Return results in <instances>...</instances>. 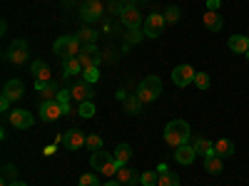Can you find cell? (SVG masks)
I'll return each instance as SVG.
<instances>
[{
  "label": "cell",
  "mask_w": 249,
  "mask_h": 186,
  "mask_svg": "<svg viewBox=\"0 0 249 186\" xmlns=\"http://www.w3.org/2000/svg\"><path fill=\"white\" fill-rule=\"evenodd\" d=\"M23 92H25V85H23L20 79H8L5 87H3V94L10 97V99H23V97H25Z\"/></svg>",
  "instance_id": "18"
},
{
  "label": "cell",
  "mask_w": 249,
  "mask_h": 186,
  "mask_svg": "<svg viewBox=\"0 0 249 186\" xmlns=\"http://www.w3.org/2000/svg\"><path fill=\"white\" fill-rule=\"evenodd\" d=\"M10 186H28V184H25V181H18V179H15V181H10Z\"/></svg>",
  "instance_id": "41"
},
{
  "label": "cell",
  "mask_w": 249,
  "mask_h": 186,
  "mask_svg": "<svg viewBox=\"0 0 249 186\" xmlns=\"http://www.w3.org/2000/svg\"><path fill=\"white\" fill-rule=\"evenodd\" d=\"M85 141H88V134H82L80 129H68L65 134H62V144H65V149H70V152L82 149Z\"/></svg>",
  "instance_id": "10"
},
{
  "label": "cell",
  "mask_w": 249,
  "mask_h": 186,
  "mask_svg": "<svg viewBox=\"0 0 249 186\" xmlns=\"http://www.w3.org/2000/svg\"><path fill=\"white\" fill-rule=\"evenodd\" d=\"M157 179H160L157 171H142L140 174V184L142 186H157Z\"/></svg>",
  "instance_id": "32"
},
{
  "label": "cell",
  "mask_w": 249,
  "mask_h": 186,
  "mask_svg": "<svg viewBox=\"0 0 249 186\" xmlns=\"http://www.w3.org/2000/svg\"><path fill=\"white\" fill-rule=\"evenodd\" d=\"M157 174H160L157 186H179V176H177L175 171H170L167 164H160V167H157Z\"/></svg>",
  "instance_id": "14"
},
{
  "label": "cell",
  "mask_w": 249,
  "mask_h": 186,
  "mask_svg": "<svg viewBox=\"0 0 249 186\" xmlns=\"http://www.w3.org/2000/svg\"><path fill=\"white\" fill-rule=\"evenodd\" d=\"M227 45H230V50H232V52L247 55V50H249V35H232Z\"/></svg>",
  "instance_id": "21"
},
{
  "label": "cell",
  "mask_w": 249,
  "mask_h": 186,
  "mask_svg": "<svg viewBox=\"0 0 249 186\" xmlns=\"http://www.w3.org/2000/svg\"><path fill=\"white\" fill-rule=\"evenodd\" d=\"M120 17H122V23L127 25L130 30H135V28H142V25H144V17H142V15H140V10H137V8H132V5H130V8H124V10L120 13Z\"/></svg>",
  "instance_id": "12"
},
{
  "label": "cell",
  "mask_w": 249,
  "mask_h": 186,
  "mask_svg": "<svg viewBox=\"0 0 249 186\" xmlns=\"http://www.w3.org/2000/svg\"><path fill=\"white\" fill-rule=\"evenodd\" d=\"M190 139H192V129L184 119H172L167 127H164V141H167L172 149L182 147V144H190Z\"/></svg>",
  "instance_id": "1"
},
{
  "label": "cell",
  "mask_w": 249,
  "mask_h": 186,
  "mask_svg": "<svg viewBox=\"0 0 249 186\" xmlns=\"http://www.w3.org/2000/svg\"><path fill=\"white\" fill-rule=\"evenodd\" d=\"M28 43L23 37H18V40H13L10 43V47H8V60L13 62V65H25L28 62Z\"/></svg>",
  "instance_id": "5"
},
{
  "label": "cell",
  "mask_w": 249,
  "mask_h": 186,
  "mask_svg": "<svg viewBox=\"0 0 249 186\" xmlns=\"http://www.w3.org/2000/svg\"><path fill=\"white\" fill-rule=\"evenodd\" d=\"M90 167L100 174H105V176H115L117 169H120V164L115 161V154H107L105 149H100V152H92L90 154Z\"/></svg>",
  "instance_id": "2"
},
{
  "label": "cell",
  "mask_w": 249,
  "mask_h": 186,
  "mask_svg": "<svg viewBox=\"0 0 249 186\" xmlns=\"http://www.w3.org/2000/svg\"><path fill=\"white\" fill-rule=\"evenodd\" d=\"M102 186H115V181H107V184H102Z\"/></svg>",
  "instance_id": "43"
},
{
  "label": "cell",
  "mask_w": 249,
  "mask_h": 186,
  "mask_svg": "<svg viewBox=\"0 0 249 186\" xmlns=\"http://www.w3.org/2000/svg\"><path fill=\"white\" fill-rule=\"evenodd\" d=\"M115 179H117L120 184H124V186H127V184H135V181H140V174H137V171H132L130 167H120V169H117V174H115Z\"/></svg>",
  "instance_id": "23"
},
{
  "label": "cell",
  "mask_w": 249,
  "mask_h": 186,
  "mask_svg": "<svg viewBox=\"0 0 249 186\" xmlns=\"http://www.w3.org/2000/svg\"><path fill=\"white\" fill-rule=\"evenodd\" d=\"M35 90L43 94V99H57V92H60L55 82H35Z\"/></svg>",
  "instance_id": "22"
},
{
  "label": "cell",
  "mask_w": 249,
  "mask_h": 186,
  "mask_svg": "<svg viewBox=\"0 0 249 186\" xmlns=\"http://www.w3.org/2000/svg\"><path fill=\"white\" fill-rule=\"evenodd\" d=\"M102 3L100 0H82V5H80V17L85 20V23H95V20L102 17Z\"/></svg>",
  "instance_id": "8"
},
{
  "label": "cell",
  "mask_w": 249,
  "mask_h": 186,
  "mask_svg": "<svg viewBox=\"0 0 249 186\" xmlns=\"http://www.w3.org/2000/svg\"><path fill=\"white\" fill-rule=\"evenodd\" d=\"M212 154H217V156H222V159L232 156V154H234V141H232V139H227V137L217 139V141H214V147H212Z\"/></svg>",
  "instance_id": "17"
},
{
  "label": "cell",
  "mask_w": 249,
  "mask_h": 186,
  "mask_svg": "<svg viewBox=\"0 0 249 186\" xmlns=\"http://www.w3.org/2000/svg\"><path fill=\"white\" fill-rule=\"evenodd\" d=\"M75 37L80 40V43H88V45H90V43H95V37H97V35H95V30H90V28H82Z\"/></svg>",
  "instance_id": "33"
},
{
  "label": "cell",
  "mask_w": 249,
  "mask_h": 186,
  "mask_svg": "<svg viewBox=\"0 0 249 186\" xmlns=\"http://www.w3.org/2000/svg\"><path fill=\"white\" fill-rule=\"evenodd\" d=\"M97 79H100L97 67H92V70H85V72H82V82H88V85H92V82H97Z\"/></svg>",
  "instance_id": "36"
},
{
  "label": "cell",
  "mask_w": 249,
  "mask_h": 186,
  "mask_svg": "<svg viewBox=\"0 0 249 186\" xmlns=\"http://www.w3.org/2000/svg\"><path fill=\"white\" fill-rule=\"evenodd\" d=\"M77 60H80V65H82V72H85V70H92V67H97L100 55H85V52H80V55H77Z\"/></svg>",
  "instance_id": "28"
},
{
  "label": "cell",
  "mask_w": 249,
  "mask_h": 186,
  "mask_svg": "<svg viewBox=\"0 0 249 186\" xmlns=\"http://www.w3.org/2000/svg\"><path fill=\"white\" fill-rule=\"evenodd\" d=\"M62 70H65V77H70V75H82V65H80L77 57H70V60L62 62Z\"/></svg>",
  "instance_id": "27"
},
{
  "label": "cell",
  "mask_w": 249,
  "mask_h": 186,
  "mask_svg": "<svg viewBox=\"0 0 249 186\" xmlns=\"http://www.w3.org/2000/svg\"><path fill=\"white\" fill-rule=\"evenodd\" d=\"M3 179L5 181H15L18 179V169L13 167V164H5V167H3Z\"/></svg>",
  "instance_id": "37"
},
{
  "label": "cell",
  "mask_w": 249,
  "mask_h": 186,
  "mask_svg": "<svg viewBox=\"0 0 249 186\" xmlns=\"http://www.w3.org/2000/svg\"><path fill=\"white\" fill-rule=\"evenodd\" d=\"M142 105H144V102L135 94V97H127V99H124V112H127V114H142Z\"/></svg>",
  "instance_id": "26"
},
{
  "label": "cell",
  "mask_w": 249,
  "mask_h": 186,
  "mask_svg": "<svg viewBox=\"0 0 249 186\" xmlns=\"http://www.w3.org/2000/svg\"><path fill=\"white\" fill-rule=\"evenodd\" d=\"M92 85H88V82H77V85L70 90V97L75 99V102H90L92 99Z\"/></svg>",
  "instance_id": "16"
},
{
  "label": "cell",
  "mask_w": 249,
  "mask_h": 186,
  "mask_svg": "<svg viewBox=\"0 0 249 186\" xmlns=\"http://www.w3.org/2000/svg\"><path fill=\"white\" fill-rule=\"evenodd\" d=\"M112 3H115V0H112Z\"/></svg>",
  "instance_id": "46"
},
{
  "label": "cell",
  "mask_w": 249,
  "mask_h": 186,
  "mask_svg": "<svg viewBox=\"0 0 249 186\" xmlns=\"http://www.w3.org/2000/svg\"><path fill=\"white\" fill-rule=\"evenodd\" d=\"M130 159H132V147L130 144H120V147L115 149V161L120 164V167H127Z\"/></svg>",
  "instance_id": "24"
},
{
  "label": "cell",
  "mask_w": 249,
  "mask_h": 186,
  "mask_svg": "<svg viewBox=\"0 0 249 186\" xmlns=\"http://www.w3.org/2000/svg\"><path fill=\"white\" fill-rule=\"evenodd\" d=\"M53 50H55V55H57L62 62H65V60H70V57H77L82 47H80V40H77V37L62 35V37H57V40H55Z\"/></svg>",
  "instance_id": "3"
},
{
  "label": "cell",
  "mask_w": 249,
  "mask_h": 186,
  "mask_svg": "<svg viewBox=\"0 0 249 186\" xmlns=\"http://www.w3.org/2000/svg\"><path fill=\"white\" fill-rule=\"evenodd\" d=\"M80 186H102V184H100L97 174H82L80 176Z\"/></svg>",
  "instance_id": "34"
},
{
  "label": "cell",
  "mask_w": 249,
  "mask_h": 186,
  "mask_svg": "<svg viewBox=\"0 0 249 186\" xmlns=\"http://www.w3.org/2000/svg\"><path fill=\"white\" fill-rule=\"evenodd\" d=\"M77 114H80V117H85V119L95 117V102H92V99H90V102H80Z\"/></svg>",
  "instance_id": "30"
},
{
  "label": "cell",
  "mask_w": 249,
  "mask_h": 186,
  "mask_svg": "<svg viewBox=\"0 0 249 186\" xmlns=\"http://www.w3.org/2000/svg\"><path fill=\"white\" fill-rule=\"evenodd\" d=\"M37 114H40V119H43V122H55V119H60L62 114H65V109H62V105H60L57 99H43V105H40Z\"/></svg>",
  "instance_id": "6"
},
{
  "label": "cell",
  "mask_w": 249,
  "mask_h": 186,
  "mask_svg": "<svg viewBox=\"0 0 249 186\" xmlns=\"http://www.w3.org/2000/svg\"><path fill=\"white\" fill-rule=\"evenodd\" d=\"M204 169L210 171V174H222V169H224V164H222V156H217V154H210V156H204Z\"/></svg>",
  "instance_id": "25"
},
{
  "label": "cell",
  "mask_w": 249,
  "mask_h": 186,
  "mask_svg": "<svg viewBox=\"0 0 249 186\" xmlns=\"http://www.w3.org/2000/svg\"><path fill=\"white\" fill-rule=\"evenodd\" d=\"M247 60H249V50H247Z\"/></svg>",
  "instance_id": "45"
},
{
  "label": "cell",
  "mask_w": 249,
  "mask_h": 186,
  "mask_svg": "<svg viewBox=\"0 0 249 186\" xmlns=\"http://www.w3.org/2000/svg\"><path fill=\"white\" fill-rule=\"evenodd\" d=\"M192 147H195V152H197V154L210 156V154H212V147H214V141H210L204 134H197V137L192 139Z\"/></svg>",
  "instance_id": "20"
},
{
  "label": "cell",
  "mask_w": 249,
  "mask_h": 186,
  "mask_svg": "<svg viewBox=\"0 0 249 186\" xmlns=\"http://www.w3.org/2000/svg\"><path fill=\"white\" fill-rule=\"evenodd\" d=\"M162 94V79L157 75H150V77H144L140 82V87H137V97L142 102H155L157 97Z\"/></svg>",
  "instance_id": "4"
},
{
  "label": "cell",
  "mask_w": 249,
  "mask_h": 186,
  "mask_svg": "<svg viewBox=\"0 0 249 186\" xmlns=\"http://www.w3.org/2000/svg\"><path fill=\"white\" fill-rule=\"evenodd\" d=\"M85 147L90 149V154H92V152H100V149H102V137H100V134H88Z\"/></svg>",
  "instance_id": "31"
},
{
  "label": "cell",
  "mask_w": 249,
  "mask_h": 186,
  "mask_svg": "<svg viewBox=\"0 0 249 186\" xmlns=\"http://www.w3.org/2000/svg\"><path fill=\"white\" fill-rule=\"evenodd\" d=\"M142 37H144V30H142V28H135V30H130V35H127V43H140Z\"/></svg>",
  "instance_id": "38"
},
{
  "label": "cell",
  "mask_w": 249,
  "mask_h": 186,
  "mask_svg": "<svg viewBox=\"0 0 249 186\" xmlns=\"http://www.w3.org/2000/svg\"><path fill=\"white\" fill-rule=\"evenodd\" d=\"M195 156H197V152H195L192 144H182V147L175 149V161L182 164V167H190V164L195 161Z\"/></svg>",
  "instance_id": "13"
},
{
  "label": "cell",
  "mask_w": 249,
  "mask_h": 186,
  "mask_svg": "<svg viewBox=\"0 0 249 186\" xmlns=\"http://www.w3.org/2000/svg\"><path fill=\"white\" fill-rule=\"evenodd\" d=\"M195 67L190 65H177L172 70V82H175V87H187V85H192L195 82Z\"/></svg>",
  "instance_id": "9"
},
{
  "label": "cell",
  "mask_w": 249,
  "mask_h": 186,
  "mask_svg": "<svg viewBox=\"0 0 249 186\" xmlns=\"http://www.w3.org/2000/svg\"><path fill=\"white\" fill-rule=\"evenodd\" d=\"M195 85L199 90H207V87H210V75H207V72H197L195 75Z\"/></svg>",
  "instance_id": "35"
},
{
  "label": "cell",
  "mask_w": 249,
  "mask_h": 186,
  "mask_svg": "<svg viewBox=\"0 0 249 186\" xmlns=\"http://www.w3.org/2000/svg\"><path fill=\"white\" fill-rule=\"evenodd\" d=\"M115 186H124V184H120V181H117V179H115Z\"/></svg>",
  "instance_id": "44"
},
{
  "label": "cell",
  "mask_w": 249,
  "mask_h": 186,
  "mask_svg": "<svg viewBox=\"0 0 249 186\" xmlns=\"http://www.w3.org/2000/svg\"><path fill=\"white\" fill-rule=\"evenodd\" d=\"M30 72H33L35 82H53V72H50V67H48V62H43V60H35L33 67H30Z\"/></svg>",
  "instance_id": "15"
},
{
  "label": "cell",
  "mask_w": 249,
  "mask_h": 186,
  "mask_svg": "<svg viewBox=\"0 0 249 186\" xmlns=\"http://www.w3.org/2000/svg\"><path fill=\"white\" fill-rule=\"evenodd\" d=\"M8 122L15 129H30L33 127V114L28 109H13V112H8Z\"/></svg>",
  "instance_id": "11"
},
{
  "label": "cell",
  "mask_w": 249,
  "mask_h": 186,
  "mask_svg": "<svg viewBox=\"0 0 249 186\" xmlns=\"http://www.w3.org/2000/svg\"><path fill=\"white\" fill-rule=\"evenodd\" d=\"M202 20H204V28L207 30H212V32H219L222 30V15L217 13V10H207L204 15H202Z\"/></svg>",
  "instance_id": "19"
},
{
  "label": "cell",
  "mask_w": 249,
  "mask_h": 186,
  "mask_svg": "<svg viewBox=\"0 0 249 186\" xmlns=\"http://www.w3.org/2000/svg\"><path fill=\"white\" fill-rule=\"evenodd\" d=\"M162 15H164V23H167V25H175L177 20L182 17V13H179V8H177V5H170V8L164 10Z\"/></svg>",
  "instance_id": "29"
},
{
  "label": "cell",
  "mask_w": 249,
  "mask_h": 186,
  "mask_svg": "<svg viewBox=\"0 0 249 186\" xmlns=\"http://www.w3.org/2000/svg\"><path fill=\"white\" fill-rule=\"evenodd\" d=\"M10 102H13V99L3 94V97H0V109H3V112H8V109H10Z\"/></svg>",
  "instance_id": "39"
},
{
  "label": "cell",
  "mask_w": 249,
  "mask_h": 186,
  "mask_svg": "<svg viewBox=\"0 0 249 186\" xmlns=\"http://www.w3.org/2000/svg\"><path fill=\"white\" fill-rule=\"evenodd\" d=\"M222 0H207V10H219Z\"/></svg>",
  "instance_id": "40"
},
{
  "label": "cell",
  "mask_w": 249,
  "mask_h": 186,
  "mask_svg": "<svg viewBox=\"0 0 249 186\" xmlns=\"http://www.w3.org/2000/svg\"><path fill=\"white\" fill-rule=\"evenodd\" d=\"M120 3H122V10H124V8H130V0H120ZM122 10H120V13H122Z\"/></svg>",
  "instance_id": "42"
},
{
  "label": "cell",
  "mask_w": 249,
  "mask_h": 186,
  "mask_svg": "<svg viewBox=\"0 0 249 186\" xmlns=\"http://www.w3.org/2000/svg\"><path fill=\"white\" fill-rule=\"evenodd\" d=\"M164 15H160V13H152V15H147L144 17V25H142V30H144V37H160L162 35V30H164Z\"/></svg>",
  "instance_id": "7"
}]
</instances>
